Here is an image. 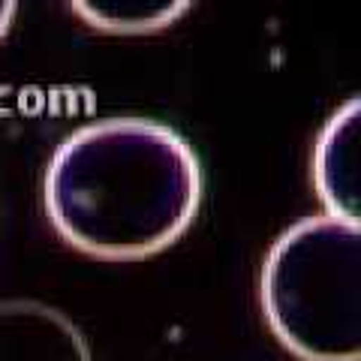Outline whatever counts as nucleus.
<instances>
[{
	"instance_id": "39448f33",
	"label": "nucleus",
	"mask_w": 361,
	"mask_h": 361,
	"mask_svg": "<svg viewBox=\"0 0 361 361\" xmlns=\"http://www.w3.org/2000/svg\"><path fill=\"white\" fill-rule=\"evenodd\" d=\"M73 13L109 33H151L190 9L187 0H75Z\"/></svg>"
},
{
	"instance_id": "20e7f679",
	"label": "nucleus",
	"mask_w": 361,
	"mask_h": 361,
	"mask_svg": "<svg viewBox=\"0 0 361 361\" xmlns=\"http://www.w3.org/2000/svg\"><path fill=\"white\" fill-rule=\"evenodd\" d=\"M358 99L322 127L313 148V187L329 217L358 223Z\"/></svg>"
},
{
	"instance_id": "f03ea898",
	"label": "nucleus",
	"mask_w": 361,
	"mask_h": 361,
	"mask_svg": "<svg viewBox=\"0 0 361 361\" xmlns=\"http://www.w3.org/2000/svg\"><path fill=\"white\" fill-rule=\"evenodd\" d=\"M271 334L301 361H361V226L329 214L292 223L262 268Z\"/></svg>"
},
{
	"instance_id": "423d86ee",
	"label": "nucleus",
	"mask_w": 361,
	"mask_h": 361,
	"mask_svg": "<svg viewBox=\"0 0 361 361\" xmlns=\"http://www.w3.org/2000/svg\"><path fill=\"white\" fill-rule=\"evenodd\" d=\"M16 9H18V6L13 4V0H0V42H4V37H6L9 25H13Z\"/></svg>"
},
{
	"instance_id": "7ed1b4c3",
	"label": "nucleus",
	"mask_w": 361,
	"mask_h": 361,
	"mask_svg": "<svg viewBox=\"0 0 361 361\" xmlns=\"http://www.w3.org/2000/svg\"><path fill=\"white\" fill-rule=\"evenodd\" d=\"M0 361H90L82 331L39 301H0Z\"/></svg>"
},
{
	"instance_id": "f257e3e1",
	"label": "nucleus",
	"mask_w": 361,
	"mask_h": 361,
	"mask_svg": "<svg viewBox=\"0 0 361 361\" xmlns=\"http://www.w3.org/2000/svg\"><path fill=\"white\" fill-rule=\"evenodd\" d=\"M202 202V166L187 139L148 118H106L54 148L45 214L87 256L133 262L175 244Z\"/></svg>"
}]
</instances>
